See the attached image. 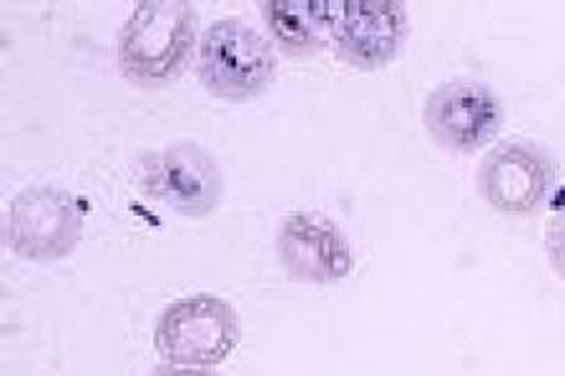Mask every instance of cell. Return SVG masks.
Here are the masks:
<instances>
[{
    "label": "cell",
    "instance_id": "1",
    "mask_svg": "<svg viewBox=\"0 0 565 376\" xmlns=\"http://www.w3.org/2000/svg\"><path fill=\"white\" fill-rule=\"evenodd\" d=\"M194 43L196 11L189 0H143L118 35V68L141 88L167 86L186 68Z\"/></svg>",
    "mask_w": 565,
    "mask_h": 376
},
{
    "label": "cell",
    "instance_id": "6",
    "mask_svg": "<svg viewBox=\"0 0 565 376\" xmlns=\"http://www.w3.org/2000/svg\"><path fill=\"white\" fill-rule=\"evenodd\" d=\"M143 189L189 222L212 216L224 198V173L204 146L174 143L146 159Z\"/></svg>",
    "mask_w": 565,
    "mask_h": 376
},
{
    "label": "cell",
    "instance_id": "3",
    "mask_svg": "<svg viewBox=\"0 0 565 376\" xmlns=\"http://www.w3.org/2000/svg\"><path fill=\"white\" fill-rule=\"evenodd\" d=\"M196 73L212 96L244 104L264 94L275 80L277 51L249 23L239 18H222L202 35Z\"/></svg>",
    "mask_w": 565,
    "mask_h": 376
},
{
    "label": "cell",
    "instance_id": "7",
    "mask_svg": "<svg viewBox=\"0 0 565 376\" xmlns=\"http://www.w3.org/2000/svg\"><path fill=\"white\" fill-rule=\"evenodd\" d=\"M555 181L551 155L531 141H505L486 153L478 169L482 198L500 214L527 216L545 204Z\"/></svg>",
    "mask_w": 565,
    "mask_h": 376
},
{
    "label": "cell",
    "instance_id": "5",
    "mask_svg": "<svg viewBox=\"0 0 565 376\" xmlns=\"http://www.w3.org/2000/svg\"><path fill=\"white\" fill-rule=\"evenodd\" d=\"M505 111L493 88L480 80L455 78L435 86L423 106V123L445 151L476 153L495 139Z\"/></svg>",
    "mask_w": 565,
    "mask_h": 376
},
{
    "label": "cell",
    "instance_id": "8",
    "mask_svg": "<svg viewBox=\"0 0 565 376\" xmlns=\"http://www.w3.org/2000/svg\"><path fill=\"white\" fill-rule=\"evenodd\" d=\"M277 256L289 279L317 287L348 279L354 266L348 236L317 211H291L281 218Z\"/></svg>",
    "mask_w": 565,
    "mask_h": 376
},
{
    "label": "cell",
    "instance_id": "4",
    "mask_svg": "<svg viewBox=\"0 0 565 376\" xmlns=\"http://www.w3.org/2000/svg\"><path fill=\"white\" fill-rule=\"evenodd\" d=\"M84 236V214L68 191L31 186L8 206L6 241L15 256L33 264L61 261Z\"/></svg>",
    "mask_w": 565,
    "mask_h": 376
},
{
    "label": "cell",
    "instance_id": "10",
    "mask_svg": "<svg viewBox=\"0 0 565 376\" xmlns=\"http://www.w3.org/2000/svg\"><path fill=\"white\" fill-rule=\"evenodd\" d=\"M337 3L322 0H269L262 6L271 39L289 56H307L322 45V33L332 29Z\"/></svg>",
    "mask_w": 565,
    "mask_h": 376
},
{
    "label": "cell",
    "instance_id": "11",
    "mask_svg": "<svg viewBox=\"0 0 565 376\" xmlns=\"http://www.w3.org/2000/svg\"><path fill=\"white\" fill-rule=\"evenodd\" d=\"M545 254L555 273L565 281V208L555 211L545 226Z\"/></svg>",
    "mask_w": 565,
    "mask_h": 376
},
{
    "label": "cell",
    "instance_id": "2",
    "mask_svg": "<svg viewBox=\"0 0 565 376\" xmlns=\"http://www.w3.org/2000/svg\"><path fill=\"white\" fill-rule=\"evenodd\" d=\"M242 342V321L230 301L214 293H191L161 311L153 324V348L167 364L212 369Z\"/></svg>",
    "mask_w": 565,
    "mask_h": 376
},
{
    "label": "cell",
    "instance_id": "12",
    "mask_svg": "<svg viewBox=\"0 0 565 376\" xmlns=\"http://www.w3.org/2000/svg\"><path fill=\"white\" fill-rule=\"evenodd\" d=\"M151 376H216L212 369H199V366H177V364H161L151 372Z\"/></svg>",
    "mask_w": 565,
    "mask_h": 376
},
{
    "label": "cell",
    "instance_id": "9",
    "mask_svg": "<svg viewBox=\"0 0 565 376\" xmlns=\"http://www.w3.org/2000/svg\"><path fill=\"white\" fill-rule=\"evenodd\" d=\"M407 8L392 0L337 3L332 43L337 56L360 71L387 66L407 41Z\"/></svg>",
    "mask_w": 565,
    "mask_h": 376
}]
</instances>
